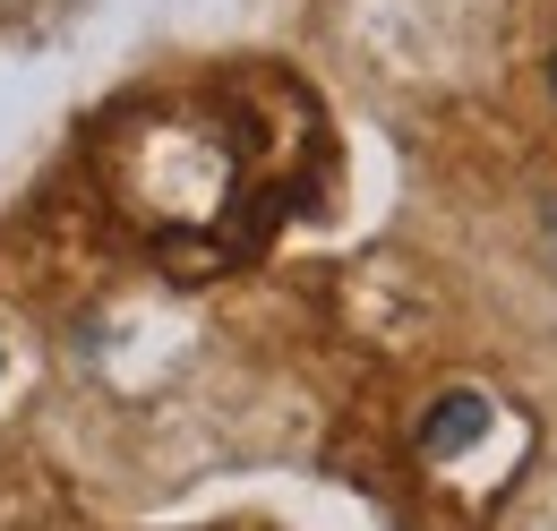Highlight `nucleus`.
Segmentation results:
<instances>
[{
  "instance_id": "1",
  "label": "nucleus",
  "mask_w": 557,
  "mask_h": 531,
  "mask_svg": "<svg viewBox=\"0 0 557 531\" xmlns=\"http://www.w3.org/2000/svg\"><path fill=\"white\" fill-rule=\"evenodd\" d=\"M309 146H318L309 95H292L283 77H240L214 95L138 103L112 129L103 172H112V198L146 232L207 240L223 258V249H249L275 232V214L300 198Z\"/></svg>"
},
{
  "instance_id": "2",
  "label": "nucleus",
  "mask_w": 557,
  "mask_h": 531,
  "mask_svg": "<svg viewBox=\"0 0 557 531\" xmlns=\"http://www.w3.org/2000/svg\"><path fill=\"white\" fill-rule=\"evenodd\" d=\"M412 455L437 471L446 489H463V497H497V489L515 480V464H523V429H515L481 386H455V395H437L429 411H420Z\"/></svg>"
}]
</instances>
